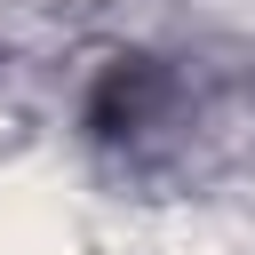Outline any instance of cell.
I'll return each instance as SVG.
<instances>
[{
    "label": "cell",
    "instance_id": "obj_1",
    "mask_svg": "<svg viewBox=\"0 0 255 255\" xmlns=\"http://www.w3.org/2000/svg\"><path fill=\"white\" fill-rule=\"evenodd\" d=\"M151 96H159V64L112 56V72H104L96 96H88V128H96V135H128V128L151 112Z\"/></svg>",
    "mask_w": 255,
    "mask_h": 255
}]
</instances>
